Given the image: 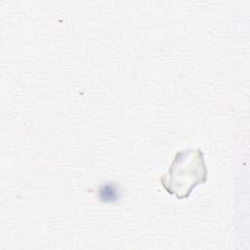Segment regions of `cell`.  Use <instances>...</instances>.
Returning <instances> with one entry per match:
<instances>
[{
	"instance_id": "obj_2",
	"label": "cell",
	"mask_w": 250,
	"mask_h": 250,
	"mask_svg": "<svg viewBox=\"0 0 250 250\" xmlns=\"http://www.w3.org/2000/svg\"><path fill=\"white\" fill-rule=\"evenodd\" d=\"M119 192L118 188L113 184H105L99 188L98 195L104 202H112L117 199Z\"/></svg>"
},
{
	"instance_id": "obj_1",
	"label": "cell",
	"mask_w": 250,
	"mask_h": 250,
	"mask_svg": "<svg viewBox=\"0 0 250 250\" xmlns=\"http://www.w3.org/2000/svg\"><path fill=\"white\" fill-rule=\"evenodd\" d=\"M206 180V168L202 152L197 150L179 152L169 169L162 177L163 187L170 192L183 198L188 196L192 188Z\"/></svg>"
}]
</instances>
